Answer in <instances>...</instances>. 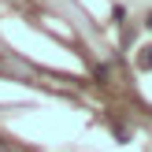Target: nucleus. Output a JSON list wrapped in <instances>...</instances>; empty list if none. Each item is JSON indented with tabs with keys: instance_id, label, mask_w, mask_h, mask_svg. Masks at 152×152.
I'll return each mask as SVG.
<instances>
[{
	"instance_id": "nucleus-1",
	"label": "nucleus",
	"mask_w": 152,
	"mask_h": 152,
	"mask_svg": "<svg viewBox=\"0 0 152 152\" xmlns=\"http://www.w3.org/2000/svg\"><path fill=\"white\" fill-rule=\"evenodd\" d=\"M137 67H141V71H152V45H145V48H141V56H137Z\"/></svg>"
},
{
	"instance_id": "nucleus-2",
	"label": "nucleus",
	"mask_w": 152,
	"mask_h": 152,
	"mask_svg": "<svg viewBox=\"0 0 152 152\" xmlns=\"http://www.w3.org/2000/svg\"><path fill=\"white\" fill-rule=\"evenodd\" d=\"M145 26H148V30H152V15H148V19H145Z\"/></svg>"
}]
</instances>
